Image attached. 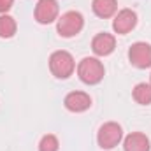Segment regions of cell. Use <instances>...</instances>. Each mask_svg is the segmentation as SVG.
Masks as SVG:
<instances>
[{"mask_svg":"<svg viewBox=\"0 0 151 151\" xmlns=\"http://www.w3.org/2000/svg\"><path fill=\"white\" fill-rule=\"evenodd\" d=\"M123 139V130L118 123L114 121H107L104 123L100 128H99V134H97V142L102 150H113L116 148Z\"/></svg>","mask_w":151,"mask_h":151,"instance_id":"4","label":"cell"},{"mask_svg":"<svg viewBox=\"0 0 151 151\" xmlns=\"http://www.w3.org/2000/svg\"><path fill=\"white\" fill-rule=\"evenodd\" d=\"M16 28H18V25L12 16H9V14L0 16V37L2 39H11L16 34Z\"/></svg>","mask_w":151,"mask_h":151,"instance_id":"13","label":"cell"},{"mask_svg":"<svg viewBox=\"0 0 151 151\" xmlns=\"http://www.w3.org/2000/svg\"><path fill=\"white\" fill-rule=\"evenodd\" d=\"M123 150L125 151H150L151 150L150 139L144 134H141V132H132V134H128L125 137Z\"/></svg>","mask_w":151,"mask_h":151,"instance_id":"10","label":"cell"},{"mask_svg":"<svg viewBox=\"0 0 151 151\" xmlns=\"http://www.w3.org/2000/svg\"><path fill=\"white\" fill-rule=\"evenodd\" d=\"M63 104L70 113H84L91 106V97L84 91H70L65 97Z\"/></svg>","mask_w":151,"mask_h":151,"instance_id":"8","label":"cell"},{"mask_svg":"<svg viewBox=\"0 0 151 151\" xmlns=\"http://www.w3.org/2000/svg\"><path fill=\"white\" fill-rule=\"evenodd\" d=\"M91 9L99 18H111L118 9V0H93Z\"/></svg>","mask_w":151,"mask_h":151,"instance_id":"11","label":"cell"},{"mask_svg":"<svg viewBox=\"0 0 151 151\" xmlns=\"http://www.w3.org/2000/svg\"><path fill=\"white\" fill-rule=\"evenodd\" d=\"M84 27V18L81 12L77 11H67L63 12L60 18H58V23H56V30L62 37H74L77 35Z\"/></svg>","mask_w":151,"mask_h":151,"instance_id":"3","label":"cell"},{"mask_svg":"<svg viewBox=\"0 0 151 151\" xmlns=\"http://www.w3.org/2000/svg\"><path fill=\"white\" fill-rule=\"evenodd\" d=\"M49 70L51 74L58 79H67L74 74L76 70V62L74 56L69 51H55L49 56Z\"/></svg>","mask_w":151,"mask_h":151,"instance_id":"2","label":"cell"},{"mask_svg":"<svg viewBox=\"0 0 151 151\" xmlns=\"http://www.w3.org/2000/svg\"><path fill=\"white\" fill-rule=\"evenodd\" d=\"M12 4H14V0H0V12L5 14V12L12 7Z\"/></svg>","mask_w":151,"mask_h":151,"instance_id":"15","label":"cell"},{"mask_svg":"<svg viewBox=\"0 0 151 151\" xmlns=\"http://www.w3.org/2000/svg\"><path fill=\"white\" fill-rule=\"evenodd\" d=\"M58 148H60V142H58V139H56L55 135H51V134L44 135V137L40 139V142H39V151H58Z\"/></svg>","mask_w":151,"mask_h":151,"instance_id":"14","label":"cell"},{"mask_svg":"<svg viewBox=\"0 0 151 151\" xmlns=\"http://www.w3.org/2000/svg\"><path fill=\"white\" fill-rule=\"evenodd\" d=\"M137 25V14L132 11V9H121L116 16H114L113 21V28L116 34L119 35H125L128 32H132Z\"/></svg>","mask_w":151,"mask_h":151,"instance_id":"7","label":"cell"},{"mask_svg":"<svg viewBox=\"0 0 151 151\" xmlns=\"http://www.w3.org/2000/svg\"><path fill=\"white\" fill-rule=\"evenodd\" d=\"M58 2L56 0H39L35 5V19L40 25H49L55 19H58Z\"/></svg>","mask_w":151,"mask_h":151,"instance_id":"6","label":"cell"},{"mask_svg":"<svg viewBox=\"0 0 151 151\" xmlns=\"http://www.w3.org/2000/svg\"><path fill=\"white\" fill-rule=\"evenodd\" d=\"M128 60L137 69H150L151 67V44L148 42H135L128 49Z\"/></svg>","mask_w":151,"mask_h":151,"instance_id":"5","label":"cell"},{"mask_svg":"<svg viewBox=\"0 0 151 151\" xmlns=\"http://www.w3.org/2000/svg\"><path fill=\"white\" fill-rule=\"evenodd\" d=\"M150 84H151V83H150Z\"/></svg>","mask_w":151,"mask_h":151,"instance_id":"16","label":"cell"},{"mask_svg":"<svg viewBox=\"0 0 151 151\" xmlns=\"http://www.w3.org/2000/svg\"><path fill=\"white\" fill-rule=\"evenodd\" d=\"M106 74V69L99 58L86 56L77 65V76L84 84H99Z\"/></svg>","mask_w":151,"mask_h":151,"instance_id":"1","label":"cell"},{"mask_svg":"<svg viewBox=\"0 0 151 151\" xmlns=\"http://www.w3.org/2000/svg\"><path fill=\"white\" fill-rule=\"evenodd\" d=\"M132 95H134V100L137 104L150 106L151 104V84L150 83H139V84H135Z\"/></svg>","mask_w":151,"mask_h":151,"instance_id":"12","label":"cell"},{"mask_svg":"<svg viewBox=\"0 0 151 151\" xmlns=\"http://www.w3.org/2000/svg\"><path fill=\"white\" fill-rule=\"evenodd\" d=\"M114 47H116V39H114V35L106 34V32L97 34L93 37V40H91V49H93V53L97 56H107V55H111L114 51Z\"/></svg>","mask_w":151,"mask_h":151,"instance_id":"9","label":"cell"}]
</instances>
